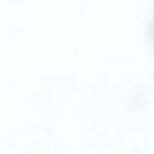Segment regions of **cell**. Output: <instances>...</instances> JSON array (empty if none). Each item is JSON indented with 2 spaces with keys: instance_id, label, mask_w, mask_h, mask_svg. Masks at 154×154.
<instances>
[]
</instances>
